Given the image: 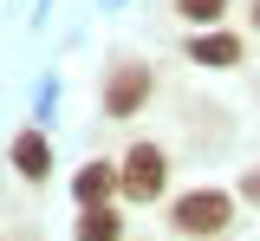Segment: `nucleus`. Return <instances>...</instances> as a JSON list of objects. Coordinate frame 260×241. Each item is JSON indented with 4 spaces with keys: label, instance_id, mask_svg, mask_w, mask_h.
I'll list each match as a JSON object with an SVG mask.
<instances>
[{
    "label": "nucleus",
    "instance_id": "f257e3e1",
    "mask_svg": "<svg viewBox=\"0 0 260 241\" xmlns=\"http://www.w3.org/2000/svg\"><path fill=\"white\" fill-rule=\"evenodd\" d=\"M117 183H124V196H130V202H156V196H162V183H169L162 150H156V143H137V150L124 157V170H117Z\"/></svg>",
    "mask_w": 260,
    "mask_h": 241
},
{
    "label": "nucleus",
    "instance_id": "f03ea898",
    "mask_svg": "<svg viewBox=\"0 0 260 241\" xmlns=\"http://www.w3.org/2000/svg\"><path fill=\"white\" fill-rule=\"evenodd\" d=\"M228 215H234V202H228L221 189H195V196L176 202V228H182V235H221Z\"/></svg>",
    "mask_w": 260,
    "mask_h": 241
},
{
    "label": "nucleus",
    "instance_id": "7ed1b4c3",
    "mask_svg": "<svg viewBox=\"0 0 260 241\" xmlns=\"http://www.w3.org/2000/svg\"><path fill=\"white\" fill-rule=\"evenodd\" d=\"M143 98H150V72H143V66H117L111 92H104V111H111V117H130Z\"/></svg>",
    "mask_w": 260,
    "mask_h": 241
},
{
    "label": "nucleus",
    "instance_id": "20e7f679",
    "mask_svg": "<svg viewBox=\"0 0 260 241\" xmlns=\"http://www.w3.org/2000/svg\"><path fill=\"white\" fill-rule=\"evenodd\" d=\"M72 189H78V202L91 208V202H104L111 189H124V183H117V170H111V163H85V170H78V183H72Z\"/></svg>",
    "mask_w": 260,
    "mask_h": 241
},
{
    "label": "nucleus",
    "instance_id": "39448f33",
    "mask_svg": "<svg viewBox=\"0 0 260 241\" xmlns=\"http://www.w3.org/2000/svg\"><path fill=\"white\" fill-rule=\"evenodd\" d=\"M13 170H20V176H32V183L52 170V150H46V137H39V131H26V137L13 143Z\"/></svg>",
    "mask_w": 260,
    "mask_h": 241
},
{
    "label": "nucleus",
    "instance_id": "423d86ee",
    "mask_svg": "<svg viewBox=\"0 0 260 241\" xmlns=\"http://www.w3.org/2000/svg\"><path fill=\"white\" fill-rule=\"evenodd\" d=\"M78 241H124V222L111 215V202H91L78 215Z\"/></svg>",
    "mask_w": 260,
    "mask_h": 241
},
{
    "label": "nucleus",
    "instance_id": "0eeeda50",
    "mask_svg": "<svg viewBox=\"0 0 260 241\" xmlns=\"http://www.w3.org/2000/svg\"><path fill=\"white\" fill-rule=\"evenodd\" d=\"M189 52H195V66H241V39H228V33H202Z\"/></svg>",
    "mask_w": 260,
    "mask_h": 241
},
{
    "label": "nucleus",
    "instance_id": "6e6552de",
    "mask_svg": "<svg viewBox=\"0 0 260 241\" xmlns=\"http://www.w3.org/2000/svg\"><path fill=\"white\" fill-rule=\"evenodd\" d=\"M221 7H228V0H182V13H189V20H202V26H208Z\"/></svg>",
    "mask_w": 260,
    "mask_h": 241
},
{
    "label": "nucleus",
    "instance_id": "1a4fd4ad",
    "mask_svg": "<svg viewBox=\"0 0 260 241\" xmlns=\"http://www.w3.org/2000/svg\"><path fill=\"white\" fill-rule=\"evenodd\" d=\"M241 196H247V202H260V170H247V176H241Z\"/></svg>",
    "mask_w": 260,
    "mask_h": 241
},
{
    "label": "nucleus",
    "instance_id": "9d476101",
    "mask_svg": "<svg viewBox=\"0 0 260 241\" xmlns=\"http://www.w3.org/2000/svg\"><path fill=\"white\" fill-rule=\"evenodd\" d=\"M254 20H260V0H254Z\"/></svg>",
    "mask_w": 260,
    "mask_h": 241
}]
</instances>
